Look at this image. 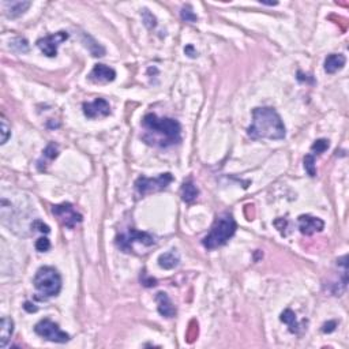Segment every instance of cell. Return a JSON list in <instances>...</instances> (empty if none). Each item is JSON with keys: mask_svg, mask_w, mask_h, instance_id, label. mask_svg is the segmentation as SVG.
I'll return each instance as SVG.
<instances>
[{"mask_svg": "<svg viewBox=\"0 0 349 349\" xmlns=\"http://www.w3.org/2000/svg\"><path fill=\"white\" fill-rule=\"evenodd\" d=\"M251 139H284L287 135L284 122L274 108L262 106L252 111V123L247 130Z\"/></svg>", "mask_w": 349, "mask_h": 349, "instance_id": "6da1fadb", "label": "cell"}, {"mask_svg": "<svg viewBox=\"0 0 349 349\" xmlns=\"http://www.w3.org/2000/svg\"><path fill=\"white\" fill-rule=\"evenodd\" d=\"M143 127L149 133L159 137L155 145L167 147L182 141V127L178 120L171 118H159L156 114H147L142 120Z\"/></svg>", "mask_w": 349, "mask_h": 349, "instance_id": "7a4b0ae2", "label": "cell"}, {"mask_svg": "<svg viewBox=\"0 0 349 349\" xmlns=\"http://www.w3.org/2000/svg\"><path fill=\"white\" fill-rule=\"evenodd\" d=\"M236 228H237V225H236L235 219L229 213H225L215 220L210 232L203 239V246L207 250H215V248L223 247L224 244H227L228 240L235 235Z\"/></svg>", "mask_w": 349, "mask_h": 349, "instance_id": "3957f363", "label": "cell"}, {"mask_svg": "<svg viewBox=\"0 0 349 349\" xmlns=\"http://www.w3.org/2000/svg\"><path fill=\"white\" fill-rule=\"evenodd\" d=\"M33 284L40 295L38 299L45 300L59 295L61 289V277L52 266H42L37 270Z\"/></svg>", "mask_w": 349, "mask_h": 349, "instance_id": "277c9868", "label": "cell"}, {"mask_svg": "<svg viewBox=\"0 0 349 349\" xmlns=\"http://www.w3.org/2000/svg\"><path fill=\"white\" fill-rule=\"evenodd\" d=\"M173 182V176L169 172L161 173L157 178H146L141 176L135 180V191L139 197L150 194V192H157V191L165 190L171 183Z\"/></svg>", "mask_w": 349, "mask_h": 349, "instance_id": "5b68a950", "label": "cell"}, {"mask_svg": "<svg viewBox=\"0 0 349 349\" xmlns=\"http://www.w3.org/2000/svg\"><path fill=\"white\" fill-rule=\"evenodd\" d=\"M34 332H36L40 337L45 338L51 342H57V344H64L70 340V336L66 332L59 328L57 323H55L51 319H42L34 326Z\"/></svg>", "mask_w": 349, "mask_h": 349, "instance_id": "8992f818", "label": "cell"}, {"mask_svg": "<svg viewBox=\"0 0 349 349\" xmlns=\"http://www.w3.org/2000/svg\"><path fill=\"white\" fill-rule=\"evenodd\" d=\"M135 242L143 244V246H153L156 244L155 237L147 233V232H139L135 231V229H130L127 233H123V235H119L116 237V244L120 250H123L124 252H131L133 251V244Z\"/></svg>", "mask_w": 349, "mask_h": 349, "instance_id": "52a82bcc", "label": "cell"}, {"mask_svg": "<svg viewBox=\"0 0 349 349\" xmlns=\"http://www.w3.org/2000/svg\"><path fill=\"white\" fill-rule=\"evenodd\" d=\"M52 214L59 220V223L63 227L74 229L78 224L82 223V215L78 213L71 203H60V205H53Z\"/></svg>", "mask_w": 349, "mask_h": 349, "instance_id": "ba28073f", "label": "cell"}, {"mask_svg": "<svg viewBox=\"0 0 349 349\" xmlns=\"http://www.w3.org/2000/svg\"><path fill=\"white\" fill-rule=\"evenodd\" d=\"M67 40H69V33L61 30V32L49 34V36L44 37V38H40L37 41V47L40 48V51L44 53L45 56L55 57L57 55L59 45L63 44Z\"/></svg>", "mask_w": 349, "mask_h": 349, "instance_id": "9c48e42d", "label": "cell"}, {"mask_svg": "<svg viewBox=\"0 0 349 349\" xmlns=\"http://www.w3.org/2000/svg\"><path fill=\"white\" fill-rule=\"evenodd\" d=\"M83 114H85L86 118L89 119L106 118L111 114L110 102L104 98H96L92 102H85L83 104Z\"/></svg>", "mask_w": 349, "mask_h": 349, "instance_id": "30bf717a", "label": "cell"}, {"mask_svg": "<svg viewBox=\"0 0 349 349\" xmlns=\"http://www.w3.org/2000/svg\"><path fill=\"white\" fill-rule=\"evenodd\" d=\"M299 231L306 236H311L317 232H321L325 228V223L318 217L310 214H301L299 219Z\"/></svg>", "mask_w": 349, "mask_h": 349, "instance_id": "8fae6325", "label": "cell"}, {"mask_svg": "<svg viewBox=\"0 0 349 349\" xmlns=\"http://www.w3.org/2000/svg\"><path fill=\"white\" fill-rule=\"evenodd\" d=\"M115 78H116V71L105 64H96L89 74V79L94 83H108L115 81Z\"/></svg>", "mask_w": 349, "mask_h": 349, "instance_id": "7c38bea8", "label": "cell"}, {"mask_svg": "<svg viewBox=\"0 0 349 349\" xmlns=\"http://www.w3.org/2000/svg\"><path fill=\"white\" fill-rule=\"evenodd\" d=\"M159 313L165 318H173L176 315V307L165 292H159L156 296Z\"/></svg>", "mask_w": 349, "mask_h": 349, "instance_id": "4fadbf2b", "label": "cell"}, {"mask_svg": "<svg viewBox=\"0 0 349 349\" xmlns=\"http://www.w3.org/2000/svg\"><path fill=\"white\" fill-rule=\"evenodd\" d=\"M32 6V2H6L3 3L4 12L8 18H18L24 15Z\"/></svg>", "mask_w": 349, "mask_h": 349, "instance_id": "5bb4252c", "label": "cell"}, {"mask_svg": "<svg viewBox=\"0 0 349 349\" xmlns=\"http://www.w3.org/2000/svg\"><path fill=\"white\" fill-rule=\"evenodd\" d=\"M346 59L341 53H332L325 59V71L328 74H334L344 69Z\"/></svg>", "mask_w": 349, "mask_h": 349, "instance_id": "9a60e30c", "label": "cell"}, {"mask_svg": "<svg viewBox=\"0 0 349 349\" xmlns=\"http://www.w3.org/2000/svg\"><path fill=\"white\" fill-rule=\"evenodd\" d=\"M14 333V321L11 318L3 317L2 323H0V346L6 348L7 342L11 340V336Z\"/></svg>", "mask_w": 349, "mask_h": 349, "instance_id": "2e32d148", "label": "cell"}, {"mask_svg": "<svg viewBox=\"0 0 349 349\" xmlns=\"http://www.w3.org/2000/svg\"><path fill=\"white\" fill-rule=\"evenodd\" d=\"M179 264H180V258H179L178 252L168 251L164 252V254H161V255L159 256L160 268L165 269V270L174 269Z\"/></svg>", "mask_w": 349, "mask_h": 349, "instance_id": "e0dca14e", "label": "cell"}, {"mask_svg": "<svg viewBox=\"0 0 349 349\" xmlns=\"http://www.w3.org/2000/svg\"><path fill=\"white\" fill-rule=\"evenodd\" d=\"M199 190L198 187L195 186L194 183L188 180V182H184L182 186V199L186 203H192L195 199L198 198Z\"/></svg>", "mask_w": 349, "mask_h": 349, "instance_id": "ac0fdd59", "label": "cell"}, {"mask_svg": "<svg viewBox=\"0 0 349 349\" xmlns=\"http://www.w3.org/2000/svg\"><path fill=\"white\" fill-rule=\"evenodd\" d=\"M280 319H281V322H284L285 325L288 326L291 333L296 334L297 332H299V328H300V326H299V323H297L296 314L293 313L291 309L285 310L284 313L281 314Z\"/></svg>", "mask_w": 349, "mask_h": 349, "instance_id": "d6986e66", "label": "cell"}, {"mask_svg": "<svg viewBox=\"0 0 349 349\" xmlns=\"http://www.w3.org/2000/svg\"><path fill=\"white\" fill-rule=\"evenodd\" d=\"M83 42H85V47L90 51V53L93 55V56H104V53H105V49L102 48L101 45L98 44L97 41L94 40L93 37L88 36V34H85L83 36Z\"/></svg>", "mask_w": 349, "mask_h": 349, "instance_id": "ffe728a7", "label": "cell"}, {"mask_svg": "<svg viewBox=\"0 0 349 349\" xmlns=\"http://www.w3.org/2000/svg\"><path fill=\"white\" fill-rule=\"evenodd\" d=\"M0 119H2V120H0V135H2L0 143L4 145V143L8 141V138L11 137V127H10V124H8L7 118H6L3 114H2Z\"/></svg>", "mask_w": 349, "mask_h": 349, "instance_id": "44dd1931", "label": "cell"}, {"mask_svg": "<svg viewBox=\"0 0 349 349\" xmlns=\"http://www.w3.org/2000/svg\"><path fill=\"white\" fill-rule=\"evenodd\" d=\"M57 155H59V151H57L56 145H55V143H49L48 146L45 147V150L42 151V160H44V164H47L48 161H52V160L56 159ZM42 160H40V161H42Z\"/></svg>", "mask_w": 349, "mask_h": 349, "instance_id": "7402d4cb", "label": "cell"}, {"mask_svg": "<svg viewBox=\"0 0 349 349\" xmlns=\"http://www.w3.org/2000/svg\"><path fill=\"white\" fill-rule=\"evenodd\" d=\"M304 169L306 172L311 176L315 178L317 176V168H315V156L307 155L304 157Z\"/></svg>", "mask_w": 349, "mask_h": 349, "instance_id": "603a6c76", "label": "cell"}, {"mask_svg": "<svg viewBox=\"0 0 349 349\" xmlns=\"http://www.w3.org/2000/svg\"><path fill=\"white\" fill-rule=\"evenodd\" d=\"M328 149H329V141H328V139H318V141H315V142L313 143V146H311V150H313V153H315V155H322V153H325Z\"/></svg>", "mask_w": 349, "mask_h": 349, "instance_id": "cb8c5ba5", "label": "cell"}, {"mask_svg": "<svg viewBox=\"0 0 349 349\" xmlns=\"http://www.w3.org/2000/svg\"><path fill=\"white\" fill-rule=\"evenodd\" d=\"M51 248V242H49L48 237L45 236H41L40 239H37L36 242V250L40 252H47Z\"/></svg>", "mask_w": 349, "mask_h": 349, "instance_id": "d4e9b609", "label": "cell"}, {"mask_svg": "<svg viewBox=\"0 0 349 349\" xmlns=\"http://www.w3.org/2000/svg\"><path fill=\"white\" fill-rule=\"evenodd\" d=\"M182 18L186 20V22H197V20H198V16L195 15L194 11L191 10L190 6H186V7H183Z\"/></svg>", "mask_w": 349, "mask_h": 349, "instance_id": "484cf974", "label": "cell"}, {"mask_svg": "<svg viewBox=\"0 0 349 349\" xmlns=\"http://www.w3.org/2000/svg\"><path fill=\"white\" fill-rule=\"evenodd\" d=\"M11 47L14 49H16V51H19V52H28L29 49L28 41L25 40V38H16L11 44Z\"/></svg>", "mask_w": 349, "mask_h": 349, "instance_id": "4316f807", "label": "cell"}, {"mask_svg": "<svg viewBox=\"0 0 349 349\" xmlns=\"http://www.w3.org/2000/svg\"><path fill=\"white\" fill-rule=\"evenodd\" d=\"M32 229H36V231L41 232V233H49L51 229L47 224H44L41 220H34L32 224Z\"/></svg>", "mask_w": 349, "mask_h": 349, "instance_id": "83f0119b", "label": "cell"}, {"mask_svg": "<svg viewBox=\"0 0 349 349\" xmlns=\"http://www.w3.org/2000/svg\"><path fill=\"white\" fill-rule=\"evenodd\" d=\"M142 276L143 277H141V281H142V284L145 285V287L150 288V287L157 285V280H156V278H153V277H147L146 273H142Z\"/></svg>", "mask_w": 349, "mask_h": 349, "instance_id": "f1b7e54d", "label": "cell"}, {"mask_svg": "<svg viewBox=\"0 0 349 349\" xmlns=\"http://www.w3.org/2000/svg\"><path fill=\"white\" fill-rule=\"evenodd\" d=\"M334 329H336V322H329V323H325V325H323L322 332H323V333H332V332H334Z\"/></svg>", "mask_w": 349, "mask_h": 349, "instance_id": "f546056e", "label": "cell"}, {"mask_svg": "<svg viewBox=\"0 0 349 349\" xmlns=\"http://www.w3.org/2000/svg\"><path fill=\"white\" fill-rule=\"evenodd\" d=\"M24 309L26 310V311H29V313H36L37 311V307H34V304L29 303V301H26V303H25Z\"/></svg>", "mask_w": 349, "mask_h": 349, "instance_id": "4dcf8cb0", "label": "cell"}, {"mask_svg": "<svg viewBox=\"0 0 349 349\" xmlns=\"http://www.w3.org/2000/svg\"><path fill=\"white\" fill-rule=\"evenodd\" d=\"M184 52H186V53H190V55H188V56H191V57H195V56H197V52H194V51H192V47H187V48L184 49Z\"/></svg>", "mask_w": 349, "mask_h": 349, "instance_id": "1f68e13d", "label": "cell"}]
</instances>
